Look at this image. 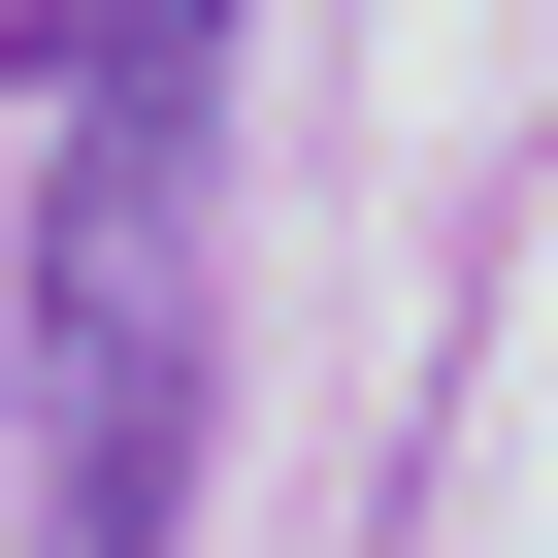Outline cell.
Here are the masks:
<instances>
[{
	"mask_svg": "<svg viewBox=\"0 0 558 558\" xmlns=\"http://www.w3.org/2000/svg\"><path fill=\"white\" fill-rule=\"evenodd\" d=\"M197 525V165H99L34 197V558H165Z\"/></svg>",
	"mask_w": 558,
	"mask_h": 558,
	"instance_id": "obj_1",
	"label": "cell"
}]
</instances>
